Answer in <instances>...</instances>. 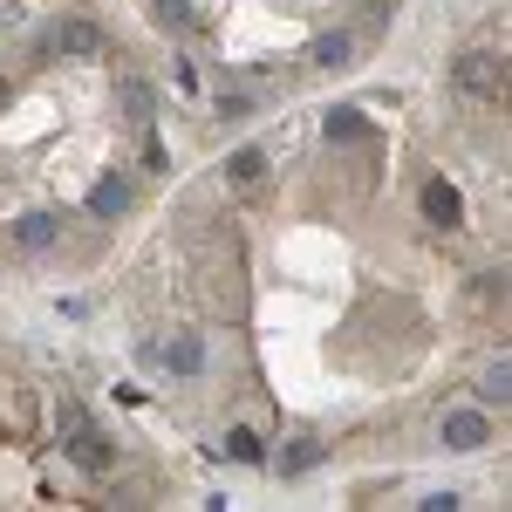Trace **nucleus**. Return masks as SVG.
<instances>
[{"label":"nucleus","instance_id":"nucleus-17","mask_svg":"<svg viewBox=\"0 0 512 512\" xmlns=\"http://www.w3.org/2000/svg\"><path fill=\"white\" fill-rule=\"evenodd\" d=\"M253 110H260V96H219V117H226V123L253 117Z\"/></svg>","mask_w":512,"mask_h":512},{"label":"nucleus","instance_id":"nucleus-12","mask_svg":"<svg viewBox=\"0 0 512 512\" xmlns=\"http://www.w3.org/2000/svg\"><path fill=\"white\" fill-rule=\"evenodd\" d=\"M328 137H335V144H349V137H362V144H369V137H376V123L362 117L355 103H342V110H328Z\"/></svg>","mask_w":512,"mask_h":512},{"label":"nucleus","instance_id":"nucleus-6","mask_svg":"<svg viewBox=\"0 0 512 512\" xmlns=\"http://www.w3.org/2000/svg\"><path fill=\"white\" fill-rule=\"evenodd\" d=\"M130 192H137L130 171H103V178L89 185V212H96V219H123V212H130Z\"/></svg>","mask_w":512,"mask_h":512},{"label":"nucleus","instance_id":"nucleus-16","mask_svg":"<svg viewBox=\"0 0 512 512\" xmlns=\"http://www.w3.org/2000/svg\"><path fill=\"white\" fill-rule=\"evenodd\" d=\"M123 110H130V123H144V130H151V110H158V96H151V82H123Z\"/></svg>","mask_w":512,"mask_h":512},{"label":"nucleus","instance_id":"nucleus-9","mask_svg":"<svg viewBox=\"0 0 512 512\" xmlns=\"http://www.w3.org/2000/svg\"><path fill=\"white\" fill-rule=\"evenodd\" d=\"M14 239H21L28 253H48V246L62 239V219H55V212H21V226H14Z\"/></svg>","mask_w":512,"mask_h":512},{"label":"nucleus","instance_id":"nucleus-14","mask_svg":"<svg viewBox=\"0 0 512 512\" xmlns=\"http://www.w3.org/2000/svg\"><path fill=\"white\" fill-rule=\"evenodd\" d=\"M151 21H158L164 35H192L198 28V14L185 7V0H151Z\"/></svg>","mask_w":512,"mask_h":512},{"label":"nucleus","instance_id":"nucleus-1","mask_svg":"<svg viewBox=\"0 0 512 512\" xmlns=\"http://www.w3.org/2000/svg\"><path fill=\"white\" fill-rule=\"evenodd\" d=\"M198 287H205V301H212L219 315H246V280H239V253L233 246H219V260L198 274Z\"/></svg>","mask_w":512,"mask_h":512},{"label":"nucleus","instance_id":"nucleus-7","mask_svg":"<svg viewBox=\"0 0 512 512\" xmlns=\"http://www.w3.org/2000/svg\"><path fill=\"white\" fill-rule=\"evenodd\" d=\"M349 62H355V35H349V28H328V35L308 41V69H321V76L349 69Z\"/></svg>","mask_w":512,"mask_h":512},{"label":"nucleus","instance_id":"nucleus-5","mask_svg":"<svg viewBox=\"0 0 512 512\" xmlns=\"http://www.w3.org/2000/svg\"><path fill=\"white\" fill-rule=\"evenodd\" d=\"M424 219H431L437 233H458L465 226V198L451 178H424Z\"/></svg>","mask_w":512,"mask_h":512},{"label":"nucleus","instance_id":"nucleus-11","mask_svg":"<svg viewBox=\"0 0 512 512\" xmlns=\"http://www.w3.org/2000/svg\"><path fill=\"white\" fill-rule=\"evenodd\" d=\"M274 465H280V478H308V472L321 465V444H315V437H294V444L280 451Z\"/></svg>","mask_w":512,"mask_h":512},{"label":"nucleus","instance_id":"nucleus-13","mask_svg":"<svg viewBox=\"0 0 512 512\" xmlns=\"http://www.w3.org/2000/svg\"><path fill=\"white\" fill-rule=\"evenodd\" d=\"M260 171H267V151L260 144H239L233 158H226V178L233 185H260Z\"/></svg>","mask_w":512,"mask_h":512},{"label":"nucleus","instance_id":"nucleus-8","mask_svg":"<svg viewBox=\"0 0 512 512\" xmlns=\"http://www.w3.org/2000/svg\"><path fill=\"white\" fill-rule=\"evenodd\" d=\"M158 355H164V369H171V376H198V369H205V342H198V328H178Z\"/></svg>","mask_w":512,"mask_h":512},{"label":"nucleus","instance_id":"nucleus-15","mask_svg":"<svg viewBox=\"0 0 512 512\" xmlns=\"http://www.w3.org/2000/svg\"><path fill=\"white\" fill-rule=\"evenodd\" d=\"M226 451H233L239 465H267V444H260L253 424H233V431H226Z\"/></svg>","mask_w":512,"mask_h":512},{"label":"nucleus","instance_id":"nucleus-18","mask_svg":"<svg viewBox=\"0 0 512 512\" xmlns=\"http://www.w3.org/2000/svg\"><path fill=\"white\" fill-rule=\"evenodd\" d=\"M506 355H499V362H492V369H485V396H492V403H506Z\"/></svg>","mask_w":512,"mask_h":512},{"label":"nucleus","instance_id":"nucleus-10","mask_svg":"<svg viewBox=\"0 0 512 512\" xmlns=\"http://www.w3.org/2000/svg\"><path fill=\"white\" fill-rule=\"evenodd\" d=\"M55 48H62V55H96V48H103V28H96V21H62V28H55Z\"/></svg>","mask_w":512,"mask_h":512},{"label":"nucleus","instance_id":"nucleus-4","mask_svg":"<svg viewBox=\"0 0 512 512\" xmlns=\"http://www.w3.org/2000/svg\"><path fill=\"white\" fill-rule=\"evenodd\" d=\"M437 437H444L451 451H478V444L492 437V417H485V410H472V403H458V410H444Z\"/></svg>","mask_w":512,"mask_h":512},{"label":"nucleus","instance_id":"nucleus-3","mask_svg":"<svg viewBox=\"0 0 512 512\" xmlns=\"http://www.w3.org/2000/svg\"><path fill=\"white\" fill-rule=\"evenodd\" d=\"M458 82H465V96H485V103H499V89H506V69H499V55H492V48H478V55H458Z\"/></svg>","mask_w":512,"mask_h":512},{"label":"nucleus","instance_id":"nucleus-2","mask_svg":"<svg viewBox=\"0 0 512 512\" xmlns=\"http://www.w3.org/2000/svg\"><path fill=\"white\" fill-rule=\"evenodd\" d=\"M69 458H76L82 472H110V465H117V451H110L103 424H89L82 410H69Z\"/></svg>","mask_w":512,"mask_h":512}]
</instances>
